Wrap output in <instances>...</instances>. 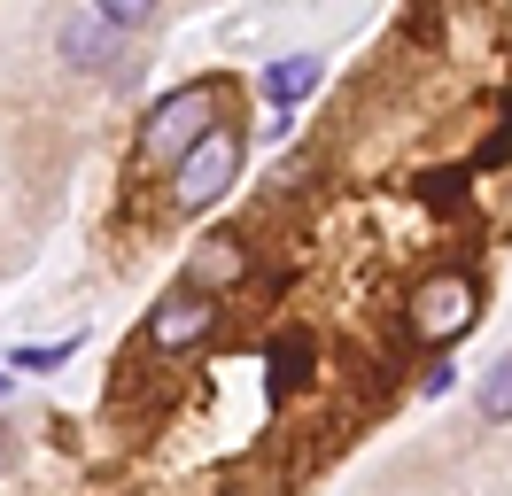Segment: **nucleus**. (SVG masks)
Masks as SVG:
<instances>
[{
    "mask_svg": "<svg viewBox=\"0 0 512 496\" xmlns=\"http://www.w3.org/2000/svg\"><path fill=\"white\" fill-rule=\"evenodd\" d=\"M218 101H225L218 86H179V93H163L156 109H148V124H140V155H148V163H179V155H187L210 124H225Z\"/></svg>",
    "mask_w": 512,
    "mask_h": 496,
    "instance_id": "1",
    "label": "nucleus"
},
{
    "mask_svg": "<svg viewBox=\"0 0 512 496\" xmlns=\"http://www.w3.org/2000/svg\"><path fill=\"white\" fill-rule=\"evenodd\" d=\"M233 179H241V132H233V124H210V132L179 155V171H171V202L194 217V210H210L218 194H233Z\"/></svg>",
    "mask_w": 512,
    "mask_h": 496,
    "instance_id": "2",
    "label": "nucleus"
},
{
    "mask_svg": "<svg viewBox=\"0 0 512 496\" xmlns=\"http://www.w3.org/2000/svg\"><path fill=\"white\" fill-rule=\"evenodd\" d=\"M412 334H419V341H435V349L450 357V341L474 334V279H466V272L419 279V295H412Z\"/></svg>",
    "mask_w": 512,
    "mask_h": 496,
    "instance_id": "3",
    "label": "nucleus"
},
{
    "mask_svg": "<svg viewBox=\"0 0 512 496\" xmlns=\"http://www.w3.org/2000/svg\"><path fill=\"white\" fill-rule=\"evenodd\" d=\"M210 318H218V303H210V295H194V287H171V295L148 310V349L179 357V349H194V341L210 334Z\"/></svg>",
    "mask_w": 512,
    "mask_h": 496,
    "instance_id": "4",
    "label": "nucleus"
},
{
    "mask_svg": "<svg viewBox=\"0 0 512 496\" xmlns=\"http://www.w3.org/2000/svg\"><path fill=\"white\" fill-rule=\"evenodd\" d=\"M55 47H63V62H70V70H109V62L125 55V39L101 24L94 8H70V16H63V31H55Z\"/></svg>",
    "mask_w": 512,
    "mask_h": 496,
    "instance_id": "5",
    "label": "nucleus"
},
{
    "mask_svg": "<svg viewBox=\"0 0 512 496\" xmlns=\"http://www.w3.org/2000/svg\"><path fill=\"white\" fill-rule=\"evenodd\" d=\"M319 93V55H280L264 70V101L272 109H295V101H311Z\"/></svg>",
    "mask_w": 512,
    "mask_h": 496,
    "instance_id": "6",
    "label": "nucleus"
},
{
    "mask_svg": "<svg viewBox=\"0 0 512 496\" xmlns=\"http://www.w3.org/2000/svg\"><path fill=\"white\" fill-rule=\"evenodd\" d=\"M225 279H241V241H210L202 256H194L187 287H194V295H210V303H218V287H225Z\"/></svg>",
    "mask_w": 512,
    "mask_h": 496,
    "instance_id": "7",
    "label": "nucleus"
},
{
    "mask_svg": "<svg viewBox=\"0 0 512 496\" xmlns=\"http://www.w3.org/2000/svg\"><path fill=\"white\" fill-rule=\"evenodd\" d=\"M481 419H512V357H497V372L481 380Z\"/></svg>",
    "mask_w": 512,
    "mask_h": 496,
    "instance_id": "8",
    "label": "nucleus"
},
{
    "mask_svg": "<svg viewBox=\"0 0 512 496\" xmlns=\"http://www.w3.org/2000/svg\"><path fill=\"white\" fill-rule=\"evenodd\" d=\"M94 16H101V24H109V31H117V39H132V31L148 24V0H101Z\"/></svg>",
    "mask_w": 512,
    "mask_h": 496,
    "instance_id": "9",
    "label": "nucleus"
},
{
    "mask_svg": "<svg viewBox=\"0 0 512 496\" xmlns=\"http://www.w3.org/2000/svg\"><path fill=\"white\" fill-rule=\"evenodd\" d=\"M70 349H78V341H55V349H16L8 365H16V372H55V365H70Z\"/></svg>",
    "mask_w": 512,
    "mask_h": 496,
    "instance_id": "10",
    "label": "nucleus"
}]
</instances>
